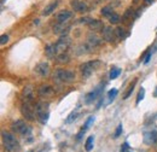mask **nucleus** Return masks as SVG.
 <instances>
[{
    "label": "nucleus",
    "instance_id": "obj_27",
    "mask_svg": "<svg viewBox=\"0 0 157 152\" xmlns=\"http://www.w3.org/2000/svg\"><path fill=\"white\" fill-rule=\"evenodd\" d=\"M24 124V122L23 121H16L13 124H12V129L16 132V133H18L20 132V129L22 128V126Z\"/></svg>",
    "mask_w": 157,
    "mask_h": 152
},
{
    "label": "nucleus",
    "instance_id": "obj_6",
    "mask_svg": "<svg viewBox=\"0 0 157 152\" xmlns=\"http://www.w3.org/2000/svg\"><path fill=\"white\" fill-rule=\"evenodd\" d=\"M21 111H22V115L25 120L28 121H34L35 118V108H32V105L29 104V101H24L21 106Z\"/></svg>",
    "mask_w": 157,
    "mask_h": 152
},
{
    "label": "nucleus",
    "instance_id": "obj_38",
    "mask_svg": "<svg viewBox=\"0 0 157 152\" xmlns=\"http://www.w3.org/2000/svg\"><path fill=\"white\" fill-rule=\"evenodd\" d=\"M146 2H152V0H145Z\"/></svg>",
    "mask_w": 157,
    "mask_h": 152
},
{
    "label": "nucleus",
    "instance_id": "obj_31",
    "mask_svg": "<svg viewBox=\"0 0 157 152\" xmlns=\"http://www.w3.org/2000/svg\"><path fill=\"white\" fill-rule=\"evenodd\" d=\"M78 112H71V114L69 115V117L65 120V123H71L74 120H76L78 118Z\"/></svg>",
    "mask_w": 157,
    "mask_h": 152
},
{
    "label": "nucleus",
    "instance_id": "obj_3",
    "mask_svg": "<svg viewBox=\"0 0 157 152\" xmlns=\"http://www.w3.org/2000/svg\"><path fill=\"white\" fill-rule=\"evenodd\" d=\"M55 77L59 82H64V83H70L75 80V74L73 71L69 70H64V69H58L55 73Z\"/></svg>",
    "mask_w": 157,
    "mask_h": 152
},
{
    "label": "nucleus",
    "instance_id": "obj_10",
    "mask_svg": "<svg viewBox=\"0 0 157 152\" xmlns=\"http://www.w3.org/2000/svg\"><path fill=\"white\" fill-rule=\"evenodd\" d=\"M35 73L40 76H47L48 73H50V65H48L46 62L39 63V64L35 66Z\"/></svg>",
    "mask_w": 157,
    "mask_h": 152
},
{
    "label": "nucleus",
    "instance_id": "obj_19",
    "mask_svg": "<svg viewBox=\"0 0 157 152\" xmlns=\"http://www.w3.org/2000/svg\"><path fill=\"white\" fill-rule=\"evenodd\" d=\"M18 133H20L22 136H30V135H32V128L24 123V124L22 126V128L20 129Z\"/></svg>",
    "mask_w": 157,
    "mask_h": 152
},
{
    "label": "nucleus",
    "instance_id": "obj_17",
    "mask_svg": "<svg viewBox=\"0 0 157 152\" xmlns=\"http://www.w3.org/2000/svg\"><path fill=\"white\" fill-rule=\"evenodd\" d=\"M57 5H58V2H57V1H55V2L50 4L48 6H46V7L44 9V12H42V15H44V16H48V15H51V13L55 11V9L57 7Z\"/></svg>",
    "mask_w": 157,
    "mask_h": 152
},
{
    "label": "nucleus",
    "instance_id": "obj_23",
    "mask_svg": "<svg viewBox=\"0 0 157 152\" xmlns=\"http://www.w3.org/2000/svg\"><path fill=\"white\" fill-rule=\"evenodd\" d=\"M101 15L104 16V17H110L111 15H113V9H111V6H104L103 9H101Z\"/></svg>",
    "mask_w": 157,
    "mask_h": 152
},
{
    "label": "nucleus",
    "instance_id": "obj_20",
    "mask_svg": "<svg viewBox=\"0 0 157 152\" xmlns=\"http://www.w3.org/2000/svg\"><path fill=\"white\" fill-rule=\"evenodd\" d=\"M93 142H94V136H93V135L88 136L87 140H86V144H85V150L87 152L92 151V149H93Z\"/></svg>",
    "mask_w": 157,
    "mask_h": 152
},
{
    "label": "nucleus",
    "instance_id": "obj_11",
    "mask_svg": "<svg viewBox=\"0 0 157 152\" xmlns=\"http://www.w3.org/2000/svg\"><path fill=\"white\" fill-rule=\"evenodd\" d=\"M144 142L146 145H154L157 141V132L156 131H151V132H146L144 134V138H143Z\"/></svg>",
    "mask_w": 157,
    "mask_h": 152
},
{
    "label": "nucleus",
    "instance_id": "obj_35",
    "mask_svg": "<svg viewBox=\"0 0 157 152\" xmlns=\"http://www.w3.org/2000/svg\"><path fill=\"white\" fill-rule=\"evenodd\" d=\"M7 41H9V36L7 35H1V38H0V44L1 45H5Z\"/></svg>",
    "mask_w": 157,
    "mask_h": 152
},
{
    "label": "nucleus",
    "instance_id": "obj_5",
    "mask_svg": "<svg viewBox=\"0 0 157 152\" xmlns=\"http://www.w3.org/2000/svg\"><path fill=\"white\" fill-rule=\"evenodd\" d=\"M70 39L68 38L67 35H64V36H62V38L59 39L58 41L55 44V50H56V53L57 55H60V53H65V51L69 48V46H70Z\"/></svg>",
    "mask_w": 157,
    "mask_h": 152
},
{
    "label": "nucleus",
    "instance_id": "obj_36",
    "mask_svg": "<svg viewBox=\"0 0 157 152\" xmlns=\"http://www.w3.org/2000/svg\"><path fill=\"white\" fill-rule=\"evenodd\" d=\"M127 149H128V144L124 142V144L122 145V147H121V152H127Z\"/></svg>",
    "mask_w": 157,
    "mask_h": 152
},
{
    "label": "nucleus",
    "instance_id": "obj_26",
    "mask_svg": "<svg viewBox=\"0 0 157 152\" xmlns=\"http://www.w3.org/2000/svg\"><path fill=\"white\" fill-rule=\"evenodd\" d=\"M120 74H121V69H118V68H113L109 76H110L111 80H115V78H117L118 76H120Z\"/></svg>",
    "mask_w": 157,
    "mask_h": 152
},
{
    "label": "nucleus",
    "instance_id": "obj_9",
    "mask_svg": "<svg viewBox=\"0 0 157 152\" xmlns=\"http://www.w3.org/2000/svg\"><path fill=\"white\" fill-rule=\"evenodd\" d=\"M101 89H103L101 86H99V87H97L94 91L87 93V94L85 95V103H86V104H91V103H93V101L99 97L100 92H101Z\"/></svg>",
    "mask_w": 157,
    "mask_h": 152
},
{
    "label": "nucleus",
    "instance_id": "obj_24",
    "mask_svg": "<svg viewBox=\"0 0 157 152\" xmlns=\"http://www.w3.org/2000/svg\"><path fill=\"white\" fill-rule=\"evenodd\" d=\"M136 85H137V80H134L131 85H129V87H128V91H127V93L123 95V99H128L129 98V95L132 94V92L134 91V87H136Z\"/></svg>",
    "mask_w": 157,
    "mask_h": 152
},
{
    "label": "nucleus",
    "instance_id": "obj_40",
    "mask_svg": "<svg viewBox=\"0 0 157 152\" xmlns=\"http://www.w3.org/2000/svg\"><path fill=\"white\" fill-rule=\"evenodd\" d=\"M29 152H33V151H29Z\"/></svg>",
    "mask_w": 157,
    "mask_h": 152
},
{
    "label": "nucleus",
    "instance_id": "obj_29",
    "mask_svg": "<svg viewBox=\"0 0 157 152\" xmlns=\"http://www.w3.org/2000/svg\"><path fill=\"white\" fill-rule=\"evenodd\" d=\"M118 91L116 88H113V89H110L109 92H108V97H109V99L110 100H113V99H115L116 98V95H117Z\"/></svg>",
    "mask_w": 157,
    "mask_h": 152
},
{
    "label": "nucleus",
    "instance_id": "obj_18",
    "mask_svg": "<svg viewBox=\"0 0 157 152\" xmlns=\"http://www.w3.org/2000/svg\"><path fill=\"white\" fill-rule=\"evenodd\" d=\"M33 89H32V87H25L24 89H23V97H24V99H25V101H32V99H33Z\"/></svg>",
    "mask_w": 157,
    "mask_h": 152
},
{
    "label": "nucleus",
    "instance_id": "obj_32",
    "mask_svg": "<svg viewBox=\"0 0 157 152\" xmlns=\"http://www.w3.org/2000/svg\"><path fill=\"white\" fill-rule=\"evenodd\" d=\"M144 95H145V89H144V88H140V91H139L138 97H137V104H139V103L144 99Z\"/></svg>",
    "mask_w": 157,
    "mask_h": 152
},
{
    "label": "nucleus",
    "instance_id": "obj_14",
    "mask_svg": "<svg viewBox=\"0 0 157 152\" xmlns=\"http://www.w3.org/2000/svg\"><path fill=\"white\" fill-rule=\"evenodd\" d=\"M55 94V89L51 86H42L39 88V95L41 98H48Z\"/></svg>",
    "mask_w": 157,
    "mask_h": 152
},
{
    "label": "nucleus",
    "instance_id": "obj_2",
    "mask_svg": "<svg viewBox=\"0 0 157 152\" xmlns=\"http://www.w3.org/2000/svg\"><path fill=\"white\" fill-rule=\"evenodd\" d=\"M35 114H36V117H38V120H39L40 123L46 124L47 121H48V117H50L48 104L42 103V101L38 103V104L35 105Z\"/></svg>",
    "mask_w": 157,
    "mask_h": 152
},
{
    "label": "nucleus",
    "instance_id": "obj_28",
    "mask_svg": "<svg viewBox=\"0 0 157 152\" xmlns=\"http://www.w3.org/2000/svg\"><path fill=\"white\" fill-rule=\"evenodd\" d=\"M120 21H121V18H120V16H118L117 13H113V15L109 17V22H110L111 24H117Z\"/></svg>",
    "mask_w": 157,
    "mask_h": 152
},
{
    "label": "nucleus",
    "instance_id": "obj_1",
    "mask_svg": "<svg viewBox=\"0 0 157 152\" xmlns=\"http://www.w3.org/2000/svg\"><path fill=\"white\" fill-rule=\"evenodd\" d=\"M2 144H4V149L7 152H20L21 146L20 142L17 141L16 136L13 134L9 133V132H2Z\"/></svg>",
    "mask_w": 157,
    "mask_h": 152
},
{
    "label": "nucleus",
    "instance_id": "obj_30",
    "mask_svg": "<svg viewBox=\"0 0 157 152\" xmlns=\"http://www.w3.org/2000/svg\"><path fill=\"white\" fill-rule=\"evenodd\" d=\"M93 122H94V117H93V116H91V117H90V118L86 121V123H85V126H83V131L86 132V131L90 128V126H91Z\"/></svg>",
    "mask_w": 157,
    "mask_h": 152
},
{
    "label": "nucleus",
    "instance_id": "obj_33",
    "mask_svg": "<svg viewBox=\"0 0 157 152\" xmlns=\"http://www.w3.org/2000/svg\"><path fill=\"white\" fill-rule=\"evenodd\" d=\"M132 13H133V9H128V10L124 12V15H123V17H122V21L124 22L127 18H129V17L132 16Z\"/></svg>",
    "mask_w": 157,
    "mask_h": 152
},
{
    "label": "nucleus",
    "instance_id": "obj_15",
    "mask_svg": "<svg viewBox=\"0 0 157 152\" xmlns=\"http://www.w3.org/2000/svg\"><path fill=\"white\" fill-rule=\"evenodd\" d=\"M88 27L92 30H94V32H100V30H103L105 28L104 24H103V22L99 21V19H91V22L88 23Z\"/></svg>",
    "mask_w": 157,
    "mask_h": 152
},
{
    "label": "nucleus",
    "instance_id": "obj_8",
    "mask_svg": "<svg viewBox=\"0 0 157 152\" xmlns=\"http://www.w3.org/2000/svg\"><path fill=\"white\" fill-rule=\"evenodd\" d=\"M103 38L108 42H113V41H115V39L117 38L116 36V32L111 27H105L103 29Z\"/></svg>",
    "mask_w": 157,
    "mask_h": 152
},
{
    "label": "nucleus",
    "instance_id": "obj_21",
    "mask_svg": "<svg viewBox=\"0 0 157 152\" xmlns=\"http://www.w3.org/2000/svg\"><path fill=\"white\" fill-rule=\"evenodd\" d=\"M45 53L47 57H55L57 53H56V50H55V45H48L45 50Z\"/></svg>",
    "mask_w": 157,
    "mask_h": 152
},
{
    "label": "nucleus",
    "instance_id": "obj_22",
    "mask_svg": "<svg viewBox=\"0 0 157 152\" xmlns=\"http://www.w3.org/2000/svg\"><path fill=\"white\" fill-rule=\"evenodd\" d=\"M58 64H65L69 62V56L67 53H60L57 56V60H56Z\"/></svg>",
    "mask_w": 157,
    "mask_h": 152
},
{
    "label": "nucleus",
    "instance_id": "obj_12",
    "mask_svg": "<svg viewBox=\"0 0 157 152\" xmlns=\"http://www.w3.org/2000/svg\"><path fill=\"white\" fill-rule=\"evenodd\" d=\"M100 42H101V40H100L97 35H94V34H91V35L87 38V46H88L90 50L97 48L99 45H100Z\"/></svg>",
    "mask_w": 157,
    "mask_h": 152
},
{
    "label": "nucleus",
    "instance_id": "obj_39",
    "mask_svg": "<svg viewBox=\"0 0 157 152\" xmlns=\"http://www.w3.org/2000/svg\"><path fill=\"white\" fill-rule=\"evenodd\" d=\"M128 152H132V151H128Z\"/></svg>",
    "mask_w": 157,
    "mask_h": 152
},
{
    "label": "nucleus",
    "instance_id": "obj_4",
    "mask_svg": "<svg viewBox=\"0 0 157 152\" xmlns=\"http://www.w3.org/2000/svg\"><path fill=\"white\" fill-rule=\"evenodd\" d=\"M100 65V62L98 60H93V62H87L81 66V74L83 77H90L91 74Z\"/></svg>",
    "mask_w": 157,
    "mask_h": 152
},
{
    "label": "nucleus",
    "instance_id": "obj_7",
    "mask_svg": "<svg viewBox=\"0 0 157 152\" xmlns=\"http://www.w3.org/2000/svg\"><path fill=\"white\" fill-rule=\"evenodd\" d=\"M69 23L67 22H57V24L53 27V33L57 35H65L69 32Z\"/></svg>",
    "mask_w": 157,
    "mask_h": 152
},
{
    "label": "nucleus",
    "instance_id": "obj_34",
    "mask_svg": "<svg viewBox=\"0 0 157 152\" xmlns=\"http://www.w3.org/2000/svg\"><path fill=\"white\" fill-rule=\"evenodd\" d=\"M122 133V124H118L116 131H115V134H114V138H118Z\"/></svg>",
    "mask_w": 157,
    "mask_h": 152
},
{
    "label": "nucleus",
    "instance_id": "obj_16",
    "mask_svg": "<svg viewBox=\"0 0 157 152\" xmlns=\"http://www.w3.org/2000/svg\"><path fill=\"white\" fill-rule=\"evenodd\" d=\"M73 16V13L68 10H63L57 15V22H67L68 19Z\"/></svg>",
    "mask_w": 157,
    "mask_h": 152
},
{
    "label": "nucleus",
    "instance_id": "obj_25",
    "mask_svg": "<svg viewBox=\"0 0 157 152\" xmlns=\"http://www.w3.org/2000/svg\"><path fill=\"white\" fill-rule=\"evenodd\" d=\"M115 32H116V36H117V39H120V40H123V39L128 35V34L124 32V29H122V28L115 29Z\"/></svg>",
    "mask_w": 157,
    "mask_h": 152
},
{
    "label": "nucleus",
    "instance_id": "obj_13",
    "mask_svg": "<svg viewBox=\"0 0 157 152\" xmlns=\"http://www.w3.org/2000/svg\"><path fill=\"white\" fill-rule=\"evenodd\" d=\"M70 5L74 9V11H76V12H81L82 13V12L87 11V5L85 2H82V1H80V0H71Z\"/></svg>",
    "mask_w": 157,
    "mask_h": 152
},
{
    "label": "nucleus",
    "instance_id": "obj_37",
    "mask_svg": "<svg viewBox=\"0 0 157 152\" xmlns=\"http://www.w3.org/2000/svg\"><path fill=\"white\" fill-rule=\"evenodd\" d=\"M150 58H151V53H147V56H146L145 60H144V64H147L150 62Z\"/></svg>",
    "mask_w": 157,
    "mask_h": 152
}]
</instances>
